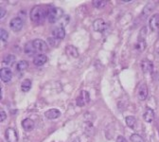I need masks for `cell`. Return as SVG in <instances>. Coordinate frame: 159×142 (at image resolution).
Listing matches in <instances>:
<instances>
[{
    "label": "cell",
    "instance_id": "4dcf8cb0",
    "mask_svg": "<svg viewBox=\"0 0 159 142\" xmlns=\"http://www.w3.org/2000/svg\"><path fill=\"white\" fill-rule=\"evenodd\" d=\"M116 142H126V140L123 136H118L116 139Z\"/></svg>",
    "mask_w": 159,
    "mask_h": 142
},
{
    "label": "cell",
    "instance_id": "52a82bcc",
    "mask_svg": "<svg viewBox=\"0 0 159 142\" xmlns=\"http://www.w3.org/2000/svg\"><path fill=\"white\" fill-rule=\"evenodd\" d=\"M10 27L13 31H19L23 28V20L19 17L12 18L11 21L10 22Z\"/></svg>",
    "mask_w": 159,
    "mask_h": 142
},
{
    "label": "cell",
    "instance_id": "83f0119b",
    "mask_svg": "<svg viewBox=\"0 0 159 142\" xmlns=\"http://www.w3.org/2000/svg\"><path fill=\"white\" fill-rule=\"evenodd\" d=\"M0 36H1V40H2V41L5 42V41H7V40H8L9 33L4 29H1V30H0Z\"/></svg>",
    "mask_w": 159,
    "mask_h": 142
},
{
    "label": "cell",
    "instance_id": "603a6c76",
    "mask_svg": "<svg viewBox=\"0 0 159 142\" xmlns=\"http://www.w3.org/2000/svg\"><path fill=\"white\" fill-rule=\"evenodd\" d=\"M125 121H126V124L128 125V127L134 128L135 125V122H136V119L134 116H128V117H126Z\"/></svg>",
    "mask_w": 159,
    "mask_h": 142
},
{
    "label": "cell",
    "instance_id": "484cf974",
    "mask_svg": "<svg viewBox=\"0 0 159 142\" xmlns=\"http://www.w3.org/2000/svg\"><path fill=\"white\" fill-rule=\"evenodd\" d=\"M130 140L132 142H145V140L143 139L142 136H140L137 134H134L130 136Z\"/></svg>",
    "mask_w": 159,
    "mask_h": 142
},
{
    "label": "cell",
    "instance_id": "ba28073f",
    "mask_svg": "<svg viewBox=\"0 0 159 142\" xmlns=\"http://www.w3.org/2000/svg\"><path fill=\"white\" fill-rule=\"evenodd\" d=\"M93 28L98 32H103L106 30V23L103 19H96L93 23Z\"/></svg>",
    "mask_w": 159,
    "mask_h": 142
},
{
    "label": "cell",
    "instance_id": "8fae6325",
    "mask_svg": "<svg viewBox=\"0 0 159 142\" xmlns=\"http://www.w3.org/2000/svg\"><path fill=\"white\" fill-rule=\"evenodd\" d=\"M48 62V57L45 54H39L33 59V64L36 66H42Z\"/></svg>",
    "mask_w": 159,
    "mask_h": 142
},
{
    "label": "cell",
    "instance_id": "e0dca14e",
    "mask_svg": "<svg viewBox=\"0 0 159 142\" xmlns=\"http://www.w3.org/2000/svg\"><path fill=\"white\" fill-rule=\"evenodd\" d=\"M66 52L71 58H78L79 57V51L74 46H71V45L66 46Z\"/></svg>",
    "mask_w": 159,
    "mask_h": 142
},
{
    "label": "cell",
    "instance_id": "cb8c5ba5",
    "mask_svg": "<svg viewBox=\"0 0 159 142\" xmlns=\"http://www.w3.org/2000/svg\"><path fill=\"white\" fill-rule=\"evenodd\" d=\"M24 50H25V53L28 54V55H32V54H34V53L36 52L35 49H34V48H33V46H32V42L28 43V44L25 46Z\"/></svg>",
    "mask_w": 159,
    "mask_h": 142
},
{
    "label": "cell",
    "instance_id": "5bb4252c",
    "mask_svg": "<svg viewBox=\"0 0 159 142\" xmlns=\"http://www.w3.org/2000/svg\"><path fill=\"white\" fill-rule=\"evenodd\" d=\"M34 126H35V123L34 121L30 118H25L23 121H22V127L25 131L27 132H30L34 129Z\"/></svg>",
    "mask_w": 159,
    "mask_h": 142
},
{
    "label": "cell",
    "instance_id": "9a60e30c",
    "mask_svg": "<svg viewBox=\"0 0 159 142\" xmlns=\"http://www.w3.org/2000/svg\"><path fill=\"white\" fill-rule=\"evenodd\" d=\"M45 116L48 119H56V118H58L60 116H61V112H60V110L55 109V108L54 109H49L45 113Z\"/></svg>",
    "mask_w": 159,
    "mask_h": 142
},
{
    "label": "cell",
    "instance_id": "4fadbf2b",
    "mask_svg": "<svg viewBox=\"0 0 159 142\" xmlns=\"http://www.w3.org/2000/svg\"><path fill=\"white\" fill-rule=\"evenodd\" d=\"M141 69L144 73H152L153 69V65L149 60H143L141 62Z\"/></svg>",
    "mask_w": 159,
    "mask_h": 142
},
{
    "label": "cell",
    "instance_id": "277c9868",
    "mask_svg": "<svg viewBox=\"0 0 159 142\" xmlns=\"http://www.w3.org/2000/svg\"><path fill=\"white\" fill-rule=\"evenodd\" d=\"M90 100V97H89V94L88 92L86 91H82L81 93H80V95L78 96L77 98V104L78 106L80 107H83L84 105H86Z\"/></svg>",
    "mask_w": 159,
    "mask_h": 142
},
{
    "label": "cell",
    "instance_id": "f1b7e54d",
    "mask_svg": "<svg viewBox=\"0 0 159 142\" xmlns=\"http://www.w3.org/2000/svg\"><path fill=\"white\" fill-rule=\"evenodd\" d=\"M58 41H59V40H58V39H56V38H54L53 36L48 39V42L50 44V46H51V47H57V45H58Z\"/></svg>",
    "mask_w": 159,
    "mask_h": 142
},
{
    "label": "cell",
    "instance_id": "3957f363",
    "mask_svg": "<svg viewBox=\"0 0 159 142\" xmlns=\"http://www.w3.org/2000/svg\"><path fill=\"white\" fill-rule=\"evenodd\" d=\"M32 46L37 52H46L48 51V44L42 39H35L32 41Z\"/></svg>",
    "mask_w": 159,
    "mask_h": 142
},
{
    "label": "cell",
    "instance_id": "1f68e13d",
    "mask_svg": "<svg viewBox=\"0 0 159 142\" xmlns=\"http://www.w3.org/2000/svg\"><path fill=\"white\" fill-rule=\"evenodd\" d=\"M5 13H6V11L3 8H1V14H0V18H3L4 15H5Z\"/></svg>",
    "mask_w": 159,
    "mask_h": 142
},
{
    "label": "cell",
    "instance_id": "ffe728a7",
    "mask_svg": "<svg viewBox=\"0 0 159 142\" xmlns=\"http://www.w3.org/2000/svg\"><path fill=\"white\" fill-rule=\"evenodd\" d=\"M31 88V80L30 79H26L22 82L21 85V90L23 92H29Z\"/></svg>",
    "mask_w": 159,
    "mask_h": 142
},
{
    "label": "cell",
    "instance_id": "44dd1931",
    "mask_svg": "<svg viewBox=\"0 0 159 142\" xmlns=\"http://www.w3.org/2000/svg\"><path fill=\"white\" fill-rule=\"evenodd\" d=\"M146 46H147V44H146V41H145V40H143V39H139L138 41H137V43L135 44V46H134V48H135L137 51H143V50L146 48Z\"/></svg>",
    "mask_w": 159,
    "mask_h": 142
},
{
    "label": "cell",
    "instance_id": "7a4b0ae2",
    "mask_svg": "<svg viewBox=\"0 0 159 142\" xmlns=\"http://www.w3.org/2000/svg\"><path fill=\"white\" fill-rule=\"evenodd\" d=\"M64 16V11L61 8L50 7L48 12V19L50 23H56Z\"/></svg>",
    "mask_w": 159,
    "mask_h": 142
},
{
    "label": "cell",
    "instance_id": "d6986e66",
    "mask_svg": "<svg viewBox=\"0 0 159 142\" xmlns=\"http://www.w3.org/2000/svg\"><path fill=\"white\" fill-rule=\"evenodd\" d=\"M29 66V63L27 62V61L25 60H22V61H19V62L17 63L16 65V69L19 71V72H23L25 71Z\"/></svg>",
    "mask_w": 159,
    "mask_h": 142
},
{
    "label": "cell",
    "instance_id": "d6a6232c",
    "mask_svg": "<svg viewBox=\"0 0 159 142\" xmlns=\"http://www.w3.org/2000/svg\"><path fill=\"white\" fill-rule=\"evenodd\" d=\"M72 142H81V141H80V139H78V138H76L75 140H73Z\"/></svg>",
    "mask_w": 159,
    "mask_h": 142
},
{
    "label": "cell",
    "instance_id": "7c38bea8",
    "mask_svg": "<svg viewBox=\"0 0 159 142\" xmlns=\"http://www.w3.org/2000/svg\"><path fill=\"white\" fill-rule=\"evenodd\" d=\"M52 35L54 38H56L58 40H62L66 36V30L62 27H57L52 30Z\"/></svg>",
    "mask_w": 159,
    "mask_h": 142
},
{
    "label": "cell",
    "instance_id": "9c48e42d",
    "mask_svg": "<svg viewBox=\"0 0 159 142\" xmlns=\"http://www.w3.org/2000/svg\"><path fill=\"white\" fill-rule=\"evenodd\" d=\"M149 91H148V87L145 84H141L138 87L137 90V98L139 100H145L148 97Z\"/></svg>",
    "mask_w": 159,
    "mask_h": 142
},
{
    "label": "cell",
    "instance_id": "6da1fadb",
    "mask_svg": "<svg viewBox=\"0 0 159 142\" xmlns=\"http://www.w3.org/2000/svg\"><path fill=\"white\" fill-rule=\"evenodd\" d=\"M48 10L49 8L47 9L43 6H34L30 12L31 21H33L34 23H41L46 18V16L48 17Z\"/></svg>",
    "mask_w": 159,
    "mask_h": 142
},
{
    "label": "cell",
    "instance_id": "8992f818",
    "mask_svg": "<svg viewBox=\"0 0 159 142\" xmlns=\"http://www.w3.org/2000/svg\"><path fill=\"white\" fill-rule=\"evenodd\" d=\"M5 137L8 142H18V135L13 128H8L6 130Z\"/></svg>",
    "mask_w": 159,
    "mask_h": 142
},
{
    "label": "cell",
    "instance_id": "30bf717a",
    "mask_svg": "<svg viewBox=\"0 0 159 142\" xmlns=\"http://www.w3.org/2000/svg\"><path fill=\"white\" fill-rule=\"evenodd\" d=\"M149 27H150L151 30H152V31L158 30V29H159V14H158V13L153 14V15L150 18Z\"/></svg>",
    "mask_w": 159,
    "mask_h": 142
},
{
    "label": "cell",
    "instance_id": "5b68a950",
    "mask_svg": "<svg viewBox=\"0 0 159 142\" xmlns=\"http://www.w3.org/2000/svg\"><path fill=\"white\" fill-rule=\"evenodd\" d=\"M0 78H1L2 82L9 83L12 78V72L9 67H2L0 70Z\"/></svg>",
    "mask_w": 159,
    "mask_h": 142
},
{
    "label": "cell",
    "instance_id": "ac0fdd59",
    "mask_svg": "<svg viewBox=\"0 0 159 142\" xmlns=\"http://www.w3.org/2000/svg\"><path fill=\"white\" fill-rule=\"evenodd\" d=\"M154 8H155V6H154V3H153V2H150V3H148V4L144 7L143 11H142V15H143L144 17L149 16V15L153 11Z\"/></svg>",
    "mask_w": 159,
    "mask_h": 142
},
{
    "label": "cell",
    "instance_id": "4316f807",
    "mask_svg": "<svg viewBox=\"0 0 159 142\" xmlns=\"http://www.w3.org/2000/svg\"><path fill=\"white\" fill-rule=\"evenodd\" d=\"M69 16H66V15H64L61 19L59 20V24L60 26H61L62 28L63 27H66L68 23H69Z\"/></svg>",
    "mask_w": 159,
    "mask_h": 142
},
{
    "label": "cell",
    "instance_id": "7402d4cb",
    "mask_svg": "<svg viewBox=\"0 0 159 142\" xmlns=\"http://www.w3.org/2000/svg\"><path fill=\"white\" fill-rule=\"evenodd\" d=\"M3 63H4V65H6L7 66H12L14 65V63H15V56H13V55H8V56L4 59Z\"/></svg>",
    "mask_w": 159,
    "mask_h": 142
},
{
    "label": "cell",
    "instance_id": "d4e9b609",
    "mask_svg": "<svg viewBox=\"0 0 159 142\" xmlns=\"http://www.w3.org/2000/svg\"><path fill=\"white\" fill-rule=\"evenodd\" d=\"M107 2L106 1H102V0H95V1H93V5L95 8H98V9H102V8H104L106 6Z\"/></svg>",
    "mask_w": 159,
    "mask_h": 142
},
{
    "label": "cell",
    "instance_id": "2e32d148",
    "mask_svg": "<svg viewBox=\"0 0 159 142\" xmlns=\"http://www.w3.org/2000/svg\"><path fill=\"white\" fill-rule=\"evenodd\" d=\"M143 118H144V120L146 121V122H148V123L152 122V120L154 119V112H153V110L152 108H149V107L146 108L145 113L143 115Z\"/></svg>",
    "mask_w": 159,
    "mask_h": 142
},
{
    "label": "cell",
    "instance_id": "f546056e",
    "mask_svg": "<svg viewBox=\"0 0 159 142\" xmlns=\"http://www.w3.org/2000/svg\"><path fill=\"white\" fill-rule=\"evenodd\" d=\"M6 118H7L6 113H5L3 110H1V112H0V120H1V122H3V121H4Z\"/></svg>",
    "mask_w": 159,
    "mask_h": 142
}]
</instances>
